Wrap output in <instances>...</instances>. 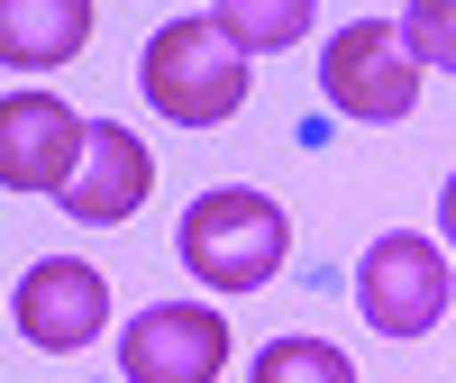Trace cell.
Segmentation results:
<instances>
[{
  "instance_id": "9c48e42d",
  "label": "cell",
  "mask_w": 456,
  "mask_h": 383,
  "mask_svg": "<svg viewBox=\"0 0 456 383\" xmlns=\"http://www.w3.org/2000/svg\"><path fill=\"white\" fill-rule=\"evenodd\" d=\"M92 46V0H0V64L55 73Z\"/></svg>"
},
{
  "instance_id": "7c38bea8",
  "label": "cell",
  "mask_w": 456,
  "mask_h": 383,
  "mask_svg": "<svg viewBox=\"0 0 456 383\" xmlns=\"http://www.w3.org/2000/svg\"><path fill=\"white\" fill-rule=\"evenodd\" d=\"M402 37L420 46V64L456 73V0H411V10H402Z\"/></svg>"
},
{
  "instance_id": "8fae6325",
  "label": "cell",
  "mask_w": 456,
  "mask_h": 383,
  "mask_svg": "<svg viewBox=\"0 0 456 383\" xmlns=\"http://www.w3.org/2000/svg\"><path fill=\"white\" fill-rule=\"evenodd\" d=\"M247 383H356V356L329 347V338H265Z\"/></svg>"
},
{
  "instance_id": "3957f363",
  "label": "cell",
  "mask_w": 456,
  "mask_h": 383,
  "mask_svg": "<svg viewBox=\"0 0 456 383\" xmlns=\"http://www.w3.org/2000/svg\"><path fill=\"white\" fill-rule=\"evenodd\" d=\"M420 46L402 37V19H356V28H338L329 46H320V92L347 110V119H374V128H393L420 110Z\"/></svg>"
},
{
  "instance_id": "30bf717a",
  "label": "cell",
  "mask_w": 456,
  "mask_h": 383,
  "mask_svg": "<svg viewBox=\"0 0 456 383\" xmlns=\"http://www.w3.org/2000/svg\"><path fill=\"white\" fill-rule=\"evenodd\" d=\"M311 10L320 0H219V28L238 37L247 55H283V46H301V37H311Z\"/></svg>"
},
{
  "instance_id": "5b68a950",
  "label": "cell",
  "mask_w": 456,
  "mask_h": 383,
  "mask_svg": "<svg viewBox=\"0 0 456 383\" xmlns=\"http://www.w3.org/2000/svg\"><path fill=\"white\" fill-rule=\"evenodd\" d=\"M219 365H228V320L210 301H146L119 329L128 383H219Z\"/></svg>"
},
{
  "instance_id": "277c9868",
  "label": "cell",
  "mask_w": 456,
  "mask_h": 383,
  "mask_svg": "<svg viewBox=\"0 0 456 383\" xmlns=\"http://www.w3.org/2000/svg\"><path fill=\"white\" fill-rule=\"evenodd\" d=\"M447 283H456V256L420 228H384L365 256H356V311L374 338H420L447 320Z\"/></svg>"
},
{
  "instance_id": "7a4b0ae2",
  "label": "cell",
  "mask_w": 456,
  "mask_h": 383,
  "mask_svg": "<svg viewBox=\"0 0 456 383\" xmlns=\"http://www.w3.org/2000/svg\"><path fill=\"white\" fill-rule=\"evenodd\" d=\"M137 83H146V110L174 128H219L247 110V46L228 37L219 19H165L137 55Z\"/></svg>"
},
{
  "instance_id": "ba28073f",
  "label": "cell",
  "mask_w": 456,
  "mask_h": 383,
  "mask_svg": "<svg viewBox=\"0 0 456 383\" xmlns=\"http://www.w3.org/2000/svg\"><path fill=\"white\" fill-rule=\"evenodd\" d=\"M92 119L55 92H10L0 101V183L10 192H64V174L83 165Z\"/></svg>"
},
{
  "instance_id": "52a82bcc",
  "label": "cell",
  "mask_w": 456,
  "mask_h": 383,
  "mask_svg": "<svg viewBox=\"0 0 456 383\" xmlns=\"http://www.w3.org/2000/svg\"><path fill=\"white\" fill-rule=\"evenodd\" d=\"M146 192H156V156H146V137L119 128V119H92L83 165L64 174L55 210H64V219H83V228H119V219L146 210Z\"/></svg>"
},
{
  "instance_id": "8992f818",
  "label": "cell",
  "mask_w": 456,
  "mask_h": 383,
  "mask_svg": "<svg viewBox=\"0 0 456 383\" xmlns=\"http://www.w3.org/2000/svg\"><path fill=\"white\" fill-rule=\"evenodd\" d=\"M10 320L28 347H46V356H73V347H92L101 320H110V283H101V265L83 256H37L19 292H10Z\"/></svg>"
},
{
  "instance_id": "4fadbf2b",
  "label": "cell",
  "mask_w": 456,
  "mask_h": 383,
  "mask_svg": "<svg viewBox=\"0 0 456 383\" xmlns=\"http://www.w3.org/2000/svg\"><path fill=\"white\" fill-rule=\"evenodd\" d=\"M438 247H447V256H456V174H447V183H438Z\"/></svg>"
},
{
  "instance_id": "6da1fadb",
  "label": "cell",
  "mask_w": 456,
  "mask_h": 383,
  "mask_svg": "<svg viewBox=\"0 0 456 383\" xmlns=\"http://www.w3.org/2000/svg\"><path fill=\"white\" fill-rule=\"evenodd\" d=\"M174 256H183V274L201 292H265L283 274V256H292V219H283L274 192L219 183V192H201V201L183 210Z\"/></svg>"
}]
</instances>
